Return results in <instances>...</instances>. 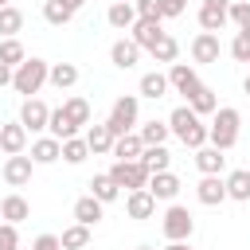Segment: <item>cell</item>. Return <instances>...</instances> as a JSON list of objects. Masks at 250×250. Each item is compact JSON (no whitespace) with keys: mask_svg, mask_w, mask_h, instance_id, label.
I'll return each mask as SVG.
<instances>
[{"mask_svg":"<svg viewBox=\"0 0 250 250\" xmlns=\"http://www.w3.org/2000/svg\"><path fill=\"white\" fill-rule=\"evenodd\" d=\"M168 129H172V137H176L180 145H188L191 152L207 145V125H203V117H199L188 102H184V105H176V109L168 113Z\"/></svg>","mask_w":250,"mask_h":250,"instance_id":"6da1fadb","label":"cell"},{"mask_svg":"<svg viewBox=\"0 0 250 250\" xmlns=\"http://www.w3.org/2000/svg\"><path fill=\"white\" fill-rule=\"evenodd\" d=\"M238 129H242V113L234 105H219L211 113V125H207V145H215L219 152H227V148L238 145Z\"/></svg>","mask_w":250,"mask_h":250,"instance_id":"7a4b0ae2","label":"cell"},{"mask_svg":"<svg viewBox=\"0 0 250 250\" xmlns=\"http://www.w3.org/2000/svg\"><path fill=\"white\" fill-rule=\"evenodd\" d=\"M47 78H51V62H47V59H27V62L16 66V74H12V90L23 94V98H35V94L43 90Z\"/></svg>","mask_w":250,"mask_h":250,"instance_id":"3957f363","label":"cell"},{"mask_svg":"<svg viewBox=\"0 0 250 250\" xmlns=\"http://www.w3.org/2000/svg\"><path fill=\"white\" fill-rule=\"evenodd\" d=\"M137 117H141V98H137V94H121V98L113 102V109H109L105 125H109V133H113V137H125V133H133Z\"/></svg>","mask_w":250,"mask_h":250,"instance_id":"277c9868","label":"cell"},{"mask_svg":"<svg viewBox=\"0 0 250 250\" xmlns=\"http://www.w3.org/2000/svg\"><path fill=\"white\" fill-rule=\"evenodd\" d=\"M160 230H164L168 242H188V238L195 234V219H191L188 207L168 203V211H164V219H160Z\"/></svg>","mask_w":250,"mask_h":250,"instance_id":"5b68a950","label":"cell"},{"mask_svg":"<svg viewBox=\"0 0 250 250\" xmlns=\"http://www.w3.org/2000/svg\"><path fill=\"white\" fill-rule=\"evenodd\" d=\"M109 176H113V184L117 188H125V191H145L148 188V180H152V172L141 164V160H113V168H109Z\"/></svg>","mask_w":250,"mask_h":250,"instance_id":"8992f818","label":"cell"},{"mask_svg":"<svg viewBox=\"0 0 250 250\" xmlns=\"http://www.w3.org/2000/svg\"><path fill=\"white\" fill-rule=\"evenodd\" d=\"M230 4H234V0H203V4H199V27L211 31V35H219V31L230 23Z\"/></svg>","mask_w":250,"mask_h":250,"instance_id":"52a82bcc","label":"cell"},{"mask_svg":"<svg viewBox=\"0 0 250 250\" xmlns=\"http://www.w3.org/2000/svg\"><path fill=\"white\" fill-rule=\"evenodd\" d=\"M27 133H43L47 129V121H51V109H47V102H39V98H23V105H20V117H16Z\"/></svg>","mask_w":250,"mask_h":250,"instance_id":"ba28073f","label":"cell"},{"mask_svg":"<svg viewBox=\"0 0 250 250\" xmlns=\"http://www.w3.org/2000/svg\"><path fill=\"white\" fill-rule=\"evenodd\" d=\"M219 55H223V43H219V35H211V31H199V35L191 39V62H199V66H211V62H219Z\"/></svg>","mask_w":250,"mask_h":250,"instance_id":"9c48e42d","label":"cell"},{"mask_svg":"<svg viewBox=\"0 0 250 250\" xmlns=\"http://www.w3.org/2000/svg\"><path fill=\"white\" fill-rule=\"evenodd\" d=\"M168 86H172L176 94L191 98L195 86H199V70H195L191 62H172V66H168Z\"/></svg>","mask_w":250,"mask_h":250,"instance_id":"30bf717a","label":"cell"},{"mask_svg":"<svg viewBox=\"0 0 250 250\" xmlns=\"http://www.w3.org/2000/svg\"><path fill=\"white\" fill-rule=\"evenodd\" d=\"M31 168H35V160L20 152V156H8V160H4L0 176H4L8 188H23V184H31Z\"/></svg>","mask_w":250,"mask_h":250,"instance_id":"8fae6325","label":"cell"},{"mask_svg":"<svg viewBox=\"0 0 250 250\" xmlns=\"http://www.w3.org/2000/svg\"><path fill=\"white\" fill-rule=\"evenodd\" d=\"M0 152H4V156H20V152H27V129H23L20 121L0 125Z\"/></svg>","mask_w":250,"mask_h":250,"instance_id":"7c38bea8","label":"cell"},{"mask_svg":"<svg viewBox=\"0 0 250 250\" xmlns=\"http://www.w3.org/2000/svg\"><path fill=\"white\" fill-rule=\"evenodd\" d=\"M180 176L176 172H152V180H148V191H152V199L156 203H172L176 195H180Z\"/></svg>","mask_w":250,"mask_h":250,"instance_id":"4fadbf2b","label":"cell"},{"mask_svg":"<svg viewBox=\"0 0 250 250\" xmlns=\"http://www.w3.org/2000/svg\"><path fill=\"white\" fill-rule=\"evenodd\" d=\"M125 215L137 219V223L152 219V215H156V199H152V191H148V188H145V191H125Z\"/></svg>","mask_w":250,"mask_h":250,"instance_id":"5bb4252c","label":"cell"},{"mask_svg":"<svg viewBox=\"0 0 250 250\" xmlns=\"http://www.w3.org/2000/svg\"><path fill=\"white\" fill-rule=\"evenodd\" d=\"M195 199H199L203 207H219V203L227 199V180H223V176H203V180L195 184Z\"/></svg>","mask_w":250,"mask_h":250,"instance_id":"9a60e30c","label":"cell"},{"mask_svg":"<svg viewBox=\"0 0 250 250\" xmlns=\"http://www.w3.org/2000/svg\"><path fill=\"white\" fill-rule=\"evenodd\" d=\"M160 35H164V27H160V20H137V23L129 27V39H133V43H137L141 51H152Z\"/></svg>","mask_w":250,"mask_h":250,"instance_id":"2e32d148","label":"cell"},{"mask_svg":"<svg viewBox=\"0 0 250 250\" xmlns=\"http://www.w3.org/2000/svg\"><path fill=\"white\" fill-rule=\"evenodd\" d=\"M0 219H4V223H12V227H20L23 219H31V203H27L20 191H12V195H4V199H0Z\"/></svg>","mask_w":250,"mask_h":250,"instance_id":"e0dca14e","label":"cell"},{"mask_svg":"<svg viewBox=\"0 0 250 250\" xmlns=\"http://www.w3.org/2000/svg\"><path fill=\"white\" fill-rule=\"evenodd\" d=\"M109 62H113L117 70H133V66L141 62V47H137L133 39H117V43L109 47Z\"/></svg>","mask_w":250,"mask_h":250,"instance_id":"ac0fdd59","label":"cell"},{"mask_svg":"<svg viewBox=\"0 0 250 250\" xmlns=\"http://www.w3.org/2000/svg\"><path fill=\"white\" fill-rule=\"evenodd\" d=\"M195 168H199L203 176H223V168H227V156H223L215 145H203V148H195Z\"/></svg>","mask_w":250,"mask_h":250,"instance_id":"d6986e66","label":"cell"},{"mask_svg":"<svg viewBox=\"0 0 250 250\" xmlns=\"http://www.w3.org/2000/svg\"><path fill=\"white\" fill-rule=\"evenodd\" d=\"M102 215H105V203H98L94 195L74 199V223H82V227H98V223H102Z\"/></svg>","mask_w":250,"mask_h":250,"instance_id":"ffe728a7","label":"cell"},{"mask_svg":"<svg viewBox=\"0 0 250 250\" xmlns=\"http://www.w3.org/2000/svg\"><path fill=\"white\" fill-rule=\"evenodd\" d=\"M113 141H117V137L109 133V125H105V121L86 129V145H90V152H94V156H109V152H113Z\"/></svg>","mask_w":250,"mask_h":250,"instance_id":"44dd1931","label":"cell"},{"mask_svg":"<svg viewBox=\"0 0 250 250\" xmlns=\"http://www.w3.org/2000/svg\"><path fill=\"white\" fill-rule=\"evenodd\" d=\"M223 180H227V199L250 203V168H234V172L223 176Z\"/></svg>","mask_w":250,"mask_h":250,"instance_id":"7402d4cb","label":"cell"},{"mask_svg":"<svg viewBox=\"0 0 250 250\" xmlns=\"http://www.w3.org/2000/svg\"><path fill=\"white\" fill-rule=\"evenodd\" d=\"M172 86H168V74H160V70H148V74H141V82H137V94L141 98H164Z\"/></svg>","mask_w":250,"mask_h":250,"instance_id":"603a6c76","label":"cell"},{"mask_svg":"<svg viewBox=\"0 0 250 250\" xmlns=\"http://www.w3.org/2000/svg\"><path fill=\"white\" fill-rule=\"evenodd\" d=\"M141 152H145V141H141V133H125V137H117L113 141V152L109 156H117V160H141Z\"/></svg>","mask_w":250,"mask_h":250,"instance_id":"cb8c5ba5","label":"cell"},{"mask_svg":"<svg viewBox=\"0 0 250 250\" xmlns=\"http://www.w3.org/2000/svg\"><path fill=\"white\" fill-rule=\"evenodd\" d=\"M188 105H191L199 117H211V113L219 109V98H215V90H211L207 82H199V86H195V94L188 98Z\"/></svg>","mask_w":250,"mask_h":250,"instance_id":"d4e9b609","label":"cell"},{"mask_svg":"<svg viewBox=\"0 0 250 250\" xmlns=\"http://www.w3.org/2000/svg\"><path fill=\"white\" fill-rule=\"evenodd\" d=\"M47 137H55V141H70V137H78V125L62 113V105L59 109H51V121H47Z\"/></svg>","mask_w":250,"mask_h":250,"instance_id":"484cf974","label":"cell"},{"mask_svg":"<svg viewBox=\"0 0 250 250\" xmlns=\"http://www.w3.org/2000/svg\"><path fill=\"white\" fill-rule=\"evenodd\" d=\"M59 156H62V141H55V137L31 141V160H35V164H55Z\"/></svg>","mask_w":250,"mask_h":250,"instance_id":"4316f807","label":"cell"},{"mask_svg":"<svg viewBox=\"0 0 250 250\" xmlns=\"http://www.w3.org/2000/svg\"><path fill=\"white\" fill-rule=\"evenodd\" d=\"M90 195H94L98 203H113V199H121V188L113 184L109 172H98V176L90 180Z\"/></svg>","mask_w":250,"mask_h":250,"instance_id":"83f0119b","label":"cell"},{"mask_svg":"<svg viewBox=\"0 0 250 250\" xmlns=\"http://www.w3.org/2000/svg\"><path fill=\"white\" fill-rule=\"evenodd\" d=\"M105 23H109V27H117V31H129V27L137 23V4H109Z\"/></svg>","mask_w":250,"mask_h":250,"instance_id":"f1b7e54d","label":"cell"},{"mask_svg":"<svg viewBox=\"0 0 250 250\" xmlns=\"http://www.w3.org/2000/svg\"><path fill=\"white\" fill-rule=\"evenodd\" d=\"M20 31H23V12L16 4L0 8V39H16Z\"/></svg>","mask_w":250,"mask_h":250,"instance_id":"f546056e","label":"cell"},{"mask_svg":"<svg viewBox=\"0 0 250 250\" xmlns=\"http://www.w3.org/2000/svg\"><path fill=\"white\" fill-rule=\"evenodd\" d=\"M55 90H70L78 82V66L74 62H51V78H47Z\"/></svg>","mask_w":250,"mask_h":250,"instance_id":"4dcf8cb0","label":"cell"},{"mask_svg":"<svg viewBox=\"0 0 250 250\" xmlns=\"http://www.w3.org/2000/svg\"><path fill=\"white\" fill-rule=\"evenodd\" d=\"M137 133H141V141H145V148H152V145H164V141L172 137V129H168V121H156V117H152V121H145V125H141Z\"/></svg>","mask_w":250,"mask_h":250,"instance_id":"1f68e13d","label":"cell"},{"mask_svg":"<svg viewBox=\"0 0 250 250\" xmlns=\"http://www.w3.org/2000/svg\"><path fill=\"white\" fill-rule=\"evenodd\" d=\"M141 164H145L148 172H172V168H168V164H172V152H168L164 145H152V148L141 152Z\"/></svg>","mask_w":250,"mask_h":250,"instance_id":"d6a6232c","label":"cell"},{"mask_svg":"<svg viewBox=\"0 0 250 250\" xmlns=\"http://www.w3.org/2000/svg\"><path fill=\"white\" fill-rule=\"evenodd\" d=\"M59 242H62V250H86V246H90V227L70 223V227L59 234Z\"/></svg>","mask_w":250,"mask_h":250,"instance_id":"836d02e7","label":"cell"},{"mask_svg":"<svg viewBox=\"0 0 250 250\" xmlns=\"http://www.w3.org/2000/svg\"><path fill=\"white\" fill-rule=\"evenodd\" d=\"M62 113H66L78 129H82V125H90V102H86V98H78V94L62 102Z\"/></svg>","mask_w":250,"mask_h":250,"instance_id":"e575fe53","label":"cell"},{"mask_svg":"<svg viewBox=\"0 0 250 250\" xmlns=\"http://www.w3.org/2000/svg\"><path fill=\"white\" fill-rule=\"evenodd\" d=\"M0 62L4 66H20V62H27V51H23V43L20 39H0Z\"/></svg>","mask_w":250,"mask_h":250,"instance_id":"d590c367","label":"cell"},{"mask_svg":"<svg viewBox=\"0 0 250 250\" xmlns=\"http://www.w3.org/2000/svg\"><path fill=\"white\" fill-rule=\"evenodd\" d=\"M148 55H152V62H176V55H180V43H176V39H172V35L164 31V35L156 39V47H152Z\"/></svg>","mask_w":250,"mask_h":250,"instance_id":"8d00e7d4","label":"cell"},{"mask_svg":"<svg viewBox=\"0 0 250 250\" xmlns=\"http://www.w3.org/2000/svg\"><path fill=\"white\" fill-rule=\"evenodd\" d=\"M86 156H90L86 137H70V141H62V160H66V164H82Z\"/></svg>","mask_w":250,"mask_h":250,"instance_id":"74e56055","label":"cell"},{"mask_svg":"<svg viewBox=\"0 0 250 250\" xmlns=\"http://www.w3.org/2000/svg\"><path fill=\"white\" fill-rule=\"evenodd\" d=\"M43 20H47L51 27H62V23H70V20H74V12H66L59 0H47V4H43Z\"/></svg>","mask_w":250,"mask_h":250,"instance_id":"f35d334b","label":"cell"},{"mask_svg":"<svg viewBox=\"0 0 250 250\" xmlns=\"http://www.w3.org/2000/svg\"><path fill=\"white\" fill-rule=\"evenodd\" d=\"M230 59H234V62H250V39H246L242 31L230 39Z\"/></svg>","mask_w":250,"mask_h":250,"instance_id":"ab89813d","label":"cell"},{"mask_svg":"<svg viewBox=\"0 0 250 250\" xmlns=\"http://www.w3.org/2000/svg\"><path fill=\"white\" fill-rule=\"evenodd\" d=\"M0 250H20V230L12 223H0Z\"/></svg>","mask_w":250,"mask_h":250,"instance_id":"60d3db41","label":"cell"},{"mask_svg":"<svg viewBox=\"0 0 250 250\" xmlns=\"http://www.w3.org/2000/svg\"><path fill=\"white\" fill-rule=\"evenodd\" d=\"M137 20H164L160 16V0H137Z\"/></svg>","mask_w":250,"mask_h":250,"instance_id":"b9f144b4","label":"cell"},{"mask_svg":"<svg viewBox=\"0 0 250 250\" xmlns=\"http://www.w3.org/2000/svg\"><path fill=\"white\" fill-rule=\"evenodd\" d=\"M188 12V0H160V16L164 20H176V16H184Z\"/></svg>","mask_w":250,"mask_h":250,"instance_id":"7bdbcfd3","label":"cell"},{"mask_svg":"<svg viewBox=\"0 0 250 250\" xmlns=\"http://www.w3.org/2000/svg\"><path fill=\"white\" fill-rule=\"evenodd\" d=\"M230 23H238V27L250 23V4H246V0H234V4H230Z\"/></svg>","mask_w":250,"mask_h":250,"instance_id":"ee69618b","label":"cell"},{"mask_svg":"<svg viewBox=\"0 0 250 250\" xmlns=\"http://www.w3.org/2000/svg\"><path fill=\"white\" fill-rule=\"evenodd\" d=\"M31 250H62V242H59V234H39L31 242Z\"/></svg>","mask_w":250,"mask_h":250,"instance_id":"f6af8a7d","label":"cell"},{"mask_svg":"<svg viewBox=\"0 0 250 250\" xmlns=\"http://www.w3.org/2000/svg\"><path fill=\"white\" fill-rule=\"evenodd\" d=\"M12 74H16V70H12V66H4V62H0V90H4V86H12Z\"/></svg>","mask_w":250,"mask_h":250,"instance_id":"bcb514c9","label":"cell"},{"mask_svg":"<svg viewBox=\"0 0 250 250\" xmlns=\"http://www.w3.org/2000/svg\"><path fill=\"white\" fill-rule=\"evenodd\" d=\"M59 4H62V8H66V12H78V8H82V4H86V0H59Z\"/></svg>","mask_w":250,"mask_h":250,"instance_id":"7dc6e473","label":"cell"},{"mask_svg":"<svg viewBox=\"0 0 250 250\" xmlns=\"http://www.w3.org/2000/svg\"><path fill=\"white\" fill-rule=\"evenodd\" d=\"M164 250H191V242H168Z\"/></svg>","mask_w":250,"mask_h":250,"instance_id":"c3c4849f","label":"cell"},{"mask_svg":"<svg viewBox=\"0 0 250 250\" xmlns=\"http://www.w3.org/2000/svg\"><path fill=\"white\" fill-rule=\"evenodd\" d=\"M238 31H242V35H246V39H250V23H242V27H238Z\"/></svg>","mask_w":250,"mask_h":250,"instance_id":"681fc988","label":"cell"},{"mask_svg":"<svg viewBox=\"0 0 250 250\" xmlns=\"http://www.w3.org/2000/svg\"><path fill=\"white\" fill-rule=\"evenodd\" d=\"M242 90H246V94H250V74H246V82H242Z\"/></svg>","mask_w":250,"mask_h":250,"instance_id":"f907efd6","label":"cell"},{"mask_svg":"<svg viewBox=\"0 0 250 250\" xmlns=\"http://www.w3.org/2000/svg\"><path fill=\"white\" fill-rule=\"evenodd\" d=\"M137 250H156V246H148V242H141V246H137Z\"/></svg>","mask_w":250,"mask_h":250,"instance_id":"816d5d0a","label":"cell"},{"mask_svg":"<svg viewBox=\"0 0 250 250\" xmlns=\"http://www.w3.org/2000/svg\"><path fill=\"white\" fill-rule=\"evenodd\" d=\"M113 4H137V0H113Z\"/></svg>","mask_w":250,"mask_h":250,"instance_id":"f5cc1de1","label":"cell"},{"mask_svg":"<svg viewBox=\"0 0 250 250\" xmlns=\"http://www.w3.org/2000/svg\"><path fill=\"white\" fill-rule=\"evenodd\" d=\"M8 4H12V0H0V8H8Z\"/></svg>","mask_w":250,"mask_h":250,"instance_id":"db71d44e","label":"cell"}]
</instances>
